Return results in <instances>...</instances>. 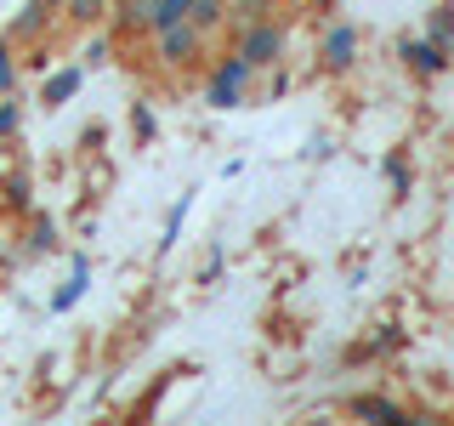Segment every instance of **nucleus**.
Segmentation results:
<instances>
[{
	"label": "nucleus",
	"instance_id": "nucleus-14",
	"mask_svg": "<svg viewBox=\"0 0 454 426\" xmlns=\"http://www.w3.org/2000/svg\"><path fill=\"white\" fill-rule=\"evenodd\" d=\"M63 12H68V18H80V23H97L108 12V0H68Z\"/></svg>",
	"mask_w": 454,
	"mask_h": 426
},
{
	"label": "nucleus",
	"instance_id": "nucleus-16",
	"mask_svg": "<svg viewBox=\"0 0 454 426\" xmlns=\"http://www.w3.org/2000/svg\"><path fill=\"white\" fill-rule=\"evenodd\" d=\"M18 85V63H12V40H0V91Z\"/></svg>",
	"mask_w": 454,
	"mask_h": 426
},
{
	"label": "nucleus",
	"instance_id": "nucleus-18",
	"mask_svg": "<svg viewBox=\"0 0 454 426\" xmlns=\"http://www.w3.org/2000/svg\"><path fill=\"white\" fill-rule=\"evenodd\" d=\"M131 125H137V137H153V114H148V103L131 108Z\"/></svg>",
	"mask_w": 454,
	"mask_h": 426
},
{
	"label": "nucleus",
	"instance_id": "nucleus-15",
	"mask_svg": "<svg viewBox=\"0 0 454 426\" xmlns=\"http://www.w3.org/2000/svg\"><path fill=\"white\" fill-rule=\"evenodd\" d=\"M432 40L454 57V12H437V18H432Z\"/></svg>",
	"mask_w": 454,
	"mask_h": 426
},
{
	"label": "nucleus",
	"instance_id": "nucleus-6",
	"mask_svg": "<svg viewBox=\"0 0 454 426\" xmlns=\"http://www.w3.org/2000/svg\"><path fill=\"white\" fill-rule=\"evenodd\" d=\"M352 409H358L364 421H387V426H409V415H403V409H397V404H387V398H358V404H352Z\"/></svg>",
	"mask_w": 454,
	"mask_h": 426
},
{
	"label": "nucleus",
	"instance_id": "nucleus-8",
	"mask_svg": "<svg viewBox=\"0 0 454 426\" xmlns=\"http://www.w3.org/2000/svg\"><path fill=\"white\" fill-rule=\"evenodd\" d=\"M46 18H51V6H46V0H28V6L18 12V23H12V35H18V40L40 35V28H46Z\"/></svg>",
	"mask_w": 454,
	"mask_h": 426
},
{
	"label": "nucleus",
	"instance_id": "nucleus-4",
	"mask_svg": "<svg viewBox=\"0 0 454 426\" xmlns=\"http://www.w3.org/2000/svg\"><path fill=\"white\" fill-rule=\"evenodd\" d=\"M403 63L415 68V75H443V63H449V51L437 46V40H403Z\"/></svg>",
	"mask_w": 454,
	"mask_h": 426
},
{
	"label": "nucleus",
	"instance_id": "nucleus-11",
	"mask_svg": "<svg viewBox=\"0 0 454 426\" xmlns=\"http://www.w3.org/2000/svg\"><path fill=\"white\" fill-rule=\"evenodd\" d=\"M18 131H23V103L12 91H0V142H12Z\"/></svg>",
	"mask_w": 454,
	"mask_h": 426
},
{
	"label": "nucleus",
	"instance_id": "nucleus-13",
	"mask_svg": "<svg viewBox=\"0 0 454 426\" xmlns=\"http://www.w3.org/2000/svg\"><path fill=\"white\" fill-rule=\"evenodd\" d=\"M227 6H233V0H193V6H188V18H193L199 28H210L216 18H227Z\"/></svg>",
	"mask_w": 454,
	"mask_h": 426
},
{
	"label": "nucleus",
	"instance_id": "nucleus-7",
	"mask_svg": "<svg viewBox=\"0 0 454 426\" xmlns=\"http://www.w3.org/2000/svg\"><path fill=\"white\" fill-rule=\"evenodd\" d=\"M188 6H193V0H153V6H148V28L160 35V28L182 23V18H188Z\"/></svg>",
	"mask_w": 454,
	"mask_h": 426
},
{
	"label": "nucleus",
	"instance_id": "nucleus-3",
	"mask_svg": "<svg viewBox=\"0 0 454 426\" xmlns=\"http://www.w3.org/2000/svg\"><path fill=\"white\" fill-rule=\"evenodd\" d=\"M199 46H205V28H199L193 18H182V23L160 28V57H165V63H193Z\"/></svg>",
	"mask_w": 454,
	"mask_h": 426
},
{
	"label": "nucleus",
	"instance_id": "nucleus-17",
	"mask_svg": "<svg viewBox=\"0 0 454 426\" xmlns=\"http://www.w3.org/2000/svg\"><path fill=\"white\" fill-rule=\"evenodd\" d=\"M114 57V40L103 35V40H91V46H85V68H97V63H108Z\"/></svg>",
	"mask_w": 454,
	"mask_h": 426
},
{
	"label": "nucleus",
	"instance_id": "nucleus-12",
	"mask_svg": "<svg viewBox=\"0 0 454 426\" xmlns=\"http://www.w3.org/2000/svg\"><path fill=\"white\" fill-rule=\"evenodd\" d=\"M267 6H273V0H233L227 18H233L239 28H250V23H267Z\"/></svg>",
	"mask_w": 454,
	"mask_h": 426
},
{
	"label": "nucleus",
	"instance_id": "nucleus-1",
	"mask_svg": "<svg viewBox=\"0 0 454 426\" xmlns=\"http://www.w3.org/2000/svg\"><path fill=\"white\" fill-rule=\"evenodd\" d=\"M250 75H255V63L250 57H227V63H216V75H210V108H239L245 103V91H250Z\"/></svg>",
	"mask_w": 454,
	"mask_h": 426
},
{
	"label": "nucleus",
	"instance_id": "nucleus-19",
	"mask_svg": "<svg viewBox=\"0 0 454 426\" xmlns=\"http://www.w3.org/2000/svg\"><path fill=\"white\" fill-rule=\"evenodd\" d=\"M46 6H51V12H63V6H68V0H46Z\"/></svg>",
	"mask_w": 454,
	"mask_h": 426
},
{
	"label": "nucleus",
	"instance_id": "nucleus-2",
	"mask_svg": "<svg viewBox=\"0 0 454 426\" xmlns=\"http://www.w3.org/2000/svg\"><path fill=\"white\" fill-rule=\"evenodd\" d=\"M239 57H250L255 68H273L284 57V28L278 23H250L245 40H239Z\"/></svg>",
	"mask_w": 454,
	"mask_h": 426
},
{
	"label": "nucleus",
	"instance_id": "nucleus-10",
	"mask_svg": "<svg viewBox=\"0 0 454 426\" xmlns=\"http://www.w3.org/2000/svg\"><path fill=\"white\" fill-rule=\"evenodd\" d=\"M85 284H91V273H85V262H74V279H68L63 290L51 296V312H68V307H74L80 296H85Z\"/></svg>",
	"mask_w": 454,
	"mask_h": 426
},
{
	"label": "nucleus",
	"instance_id": "nucleus-5",
	"mask_svg": "<svg viewBox=\"0 0 454 426\" xmlns=\"http://www.w3.org/2000/svg\"><path fill=\"white\" fill-rule=\"evenodd\" d=\"M352 57H358V28H352V23H335L330 35H324V63H330V68H347Z\"/></svg>",
	"mask_w": 454,
	"mask_h": 426
},
{
	"label": "nucleus",
	"instance_id": "nucleus-9",
	"mask_svg": "<svg viewBox=\"0 0 454 426\" xmlns=\"http://www.w3.org/2000/svg\"><path fill=\"white\" fill-rule=\"evenodd\" d=\"M80 80H85V68H63V75H51V80H46V103H51V108L68 103V97L80 91Z\"/></svg>",
	"mask_w": 454,
	"mask_h": 426
}]
</instances>
